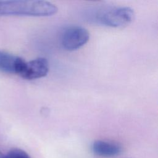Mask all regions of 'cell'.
Returning <instances> with one entry per match:
<instances>
[{
  "label": "cell",
  "mask_w": 158,
  "mask_h": 158,
  "mask_svg": "<svg viewBox=\"0 0 158 158\" xmlns=\"http://www.w3.org/2000/svg\"><path fill=\"white\" fill-rule=\"evenodd\" d=\"M49 63L46 59L38 57L26 62L19 75L27 80H34L45 77L49 72Z\"/></svg>",
  "instance_id": "4"
},
{
  "label": "cell",
  "mask_w": 158,
  "mask_h": 158,
  "mask_svg": "<svg viewBox=\"0 0 158 158\" xmlns=\"http://www.w3.org/2000/svg\"><path fill=\"white\" fill-rule=\"evenodd\" d=\"M57 7L50 2L41 0L0 1L1 15L46 17L55 14Z\"/></svg>",
  "instance_id": "1"
},
{
  "label": "cell",
  "mask_w": 158,
  "mask_h": 158,
  "mask_svg": "<svg viewBox=\"0 0 158 158\" xmlns=\"http://www.w3.org/2000/svg\"><path fill=\"white\" fill-rule=\"evenodd\" d=\"M4 156L3 154H2L1 152H0V158H4Z\"/></svg>",
  "instance_id": "8"
},
{
  "label": "cell",
  "mask_w": 158,
  "mask_h": 158,
  "mask_svg": "<svg viewBox=\"0 0 158 158\" xmlns=\"http://www.w3.org/2000/svg\"><path fill=\"white\" fill-rule=\"evenodd\" d=\"M89 39V33L81 27H70L65 29L62 35L61 43L68 51L77 50L84 46Z\"/></svg>",
  "instance_id": "3"
},
{
  "label": "cell",
  "mask_w": 158,
  "mask_h": 158,
  "mask_svg": "<svg viewBox=\"0 0 158 158\" xmlns=\"http://www.w3.org/2000/svg\"><path fill=\"white\" fill-rule=\"evenodd\" d=\"M26 62L21 57L0 51V72L20 75Z\"/></svg>",
  "instance_id": "5"
},
{
  "label": "cell",
  "mask_w": 158,
  "mask_h": 158,
  "mask_svg": "<svg viewBox=\"0 0 158 158\" xmlns=\"http://www.w3.org/2000/svg\"><path fill=\"white\" fill-rule=\"evenodd\" d=\"M4 158H30L28 154L20 149H12L4 156Z\"/></svg>",
  "instance_id": "7"
},
{
  "label": "cell",
  "mask_w": 158,
  "mask_h": 158,
  "mask_svg": "<svg viewBox=\"0 0 158 158\" xmlns=\"http://www.w3.org/2000/svg\"><path fill=\"white\" fill-rule=\"evenodd\" d=\"M96 22L110 27H122L133 20L134 12L129 7H111L98 9L93 15Z\"/></svg>",
  "instance_id": "2"
},
{
  "label": "cell",
  "mask_w": 158,
  "mask_h": 158,
  "mask_svg": "<svg viewBox=\"0 0 158 158\" xmlns=\"http://www.w3.org/2000/svg\"><path fill=\"white\" fill-rule=\"evenodd\" d=\"M93 152L102 157H112L120 153L122 148L115 143L98 140L93 143L92 145Z\"/></svg>",
  "instance_id": "6"
}]
</instances>
